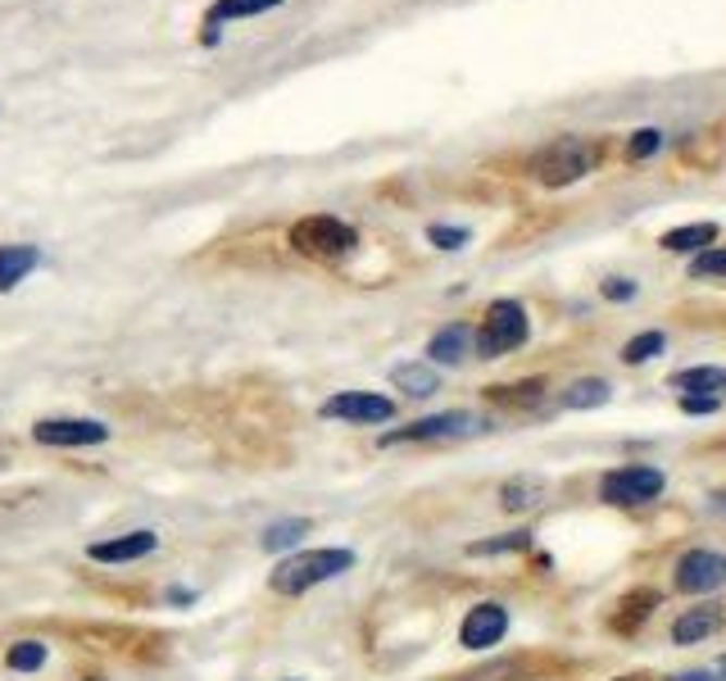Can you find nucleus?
<instances>
[{
	"instance_id": "nucleus-1",
	"label": "nucleus",
	"mask_w": 726,
	"mask_h": 681,
	"mask_svg": "<svg viewBox=\"0 0 726 681\" xmlns=\"http://www.w3.org/2000/svg\"><path fill=\"white\" fill-rule=\"evenodd\" d=\"M594 164H600V141L559 137V141H544L527 160V173L540 187H573V182L586 178V173H594Z\"/></svg>"
},
{
	"instance_id": "nucleus-2",
	"label": "nucleus",
	"mask_w": 726,
	"mask_h": 681,
	"mask_svg": "<svg viewBox=\"0 0 726 681\" xmlns=\"http://www.w3.org/2000/svg\"><path fill=\"white\" fill-rule=\"evenodd\" d=\"M354 568V554L350 550H300L291 554V559H281L268 577V587L277 595H304V591H314L323 582H331V577H341Z\"/></svg>"
},
{
	"instance_id": "nucleus-3",
	"label": "nucleus",
	"mask_w": 726,
	"mask_h": 681,
	"mask_svg": "<svg viewBox=\"0 0 726 681\" xmlns=\"http://www.w3.org/2000/svg\"><path fill=\"white\" fill-rule=\"evenodd\" d=\"M291 245L309 260H346L359 245V232L336 214H309L291 227Z\"/></svg>"
},
{
	"instance_id": "nucleus-4",
	"label": "nucleus",
	"mask_w": 726,
	"mask_h": 681,
	"mask_svg": "<svg viewBox=\"0 0 726 681\" xmlns=\"http://www.w3.org/2000/svg\"><path fill=\"white\" fill-rule=\"evenodd\" d=\"M531 323H527V310L517 300H490L486 314H481V327H477V355L481 360H500L509 350H517L527 341Z\"/></svg>"
},
{
	"instance_id": "nucleus-5",
	"label": "nucleus",
	"mask_w": 726,
	"mask_h": 681,
	"mask_svg": "<svg viewBox=\"0 0 726 681\" xmlns=\"http://www.w3.org/2000/svg\"><path fill=\"white\" fill-rule=\"evenodd\" d=\"M667 487V477L650 464H622L600 477V500L604 504H650Z\"/></svg>"
},
{
	"instance_id": "nucleus-6",
	"label": "nucleus",
	"mask_w": 726,
	"mask_h": 681,
	"mask_svg": "<svg viewBox=\"0 0 726 681\" xmlns=\"http://www.w3.org/2000/svg\"><path fill=\"white\" fill-rule=\"evenodd\" d=\"M486 432V423L468 409H450V414H431V418H418L400 427V432H386L381 445H404V441H463V437H477Z\"/></svg>"
},
{
	"instance_id": "nucleus-7",
	"label": "nucleus",
	"mask_w": 726,
	"mask_h": 681,
	"mask_svg": "<svg viewBox=\"0 0 726 681\" xmlns=\"http://www.w3.org/2000/svg\"><path fill=\"white\" fill-rule=\"evenodd\" d=\"M672 572H677V577H672V582H677V591H686V595H709V591L726 587V554H717V550H690V554H681Z\"/></svg>"
},
{
	"instance_id": "nucleus-8",
	"label": "nucleus",
	"mask_w": 726,
	"mask_h": 681,
	"mask_svg": "<svg viewBox=\"0 0 726 681\" xmlns=\"http://www.w3.org/2000/svg\"><path fill=\"white\" fill-rule=\"evenodd\" d=\"M37 445H55V450H77V445H100L110 441V427L96 418H41L33 427Z\"/></svg>"
},
{
	"instance_id": "nucleus-9",
	"label": "nucleus",
	"mask_w": 726,
	"mask_h": 681,
	"mask_svg": "<svg viewBox=\"0 0 726 681\" xmlns=\"http://www.w3.org/2000/svg\"><path fill=\"white\" fill-rule=\"evenodd\" d=\"M323 418H341V423H391L396 418V400H386V395H373V391H341V395H331L323 400Z\"/></svg>"
},
{
	"instance_id": "nucleus-10",
	"label": "nucleus",
	"mask_w": 726,
	"mask_h": 681,
	"mask_svg": "<svg viewBox=\"0 0 726 681\" xmlns=\"http://www.w3.org/2000/svg\"><path fill=\"white\" fill-rule=\"evenodd\" d=\"M509 636V609L496 600H481L468 609V618H463L459 627V641L463 650H490V645H500Z\"/></svg>"
},
{
	"instance_id": "nucleus-11",
	"label": "nucleus",
	"mask_w": 726,
	"mask_h": 681,
	"mask_svg": "<svg viewBox=\"0 0 726 681\" xmlns=\"http://www.w3.org/2000/svg\"><path fill=\"white\" fill-rule=\"evenodd\" d=\"M77 641H91V650H114V654H133V659H146L150 645H160V636L133 632V627H77Z\"/></svg>"
},
{
	"instance_id": "nucleus-12",
	"label": "nucleus",
	"mask_w": 726,
	"mask_h": 681,
	"mask_svg": "<svg viewBox=\"0 0 726 681\" xmlns=\"http://www.w3.org/2000/svg\"><path fill=\"white\" fill-rule=\"evenodd\" d=\"M726 627V604H694L672 622V645H699Z\"/></svg>"
},
{
	"instance_id": "nucleus-13",
	"label": "nucleus",
	"mask_w": 726,
	"mask_h": 681,
	"mask_svg": "<svg viewBox=\"0 0 726 681\" xmlns=\"http://www.w3.org/2000/svg\"><path fill=\"white\" fill-rule=\"evenodd\" d=\"M427 355H431V364L459 368L468 355H477V332H473L468 323H450V327H440V332L431 337V345H427Z\"/></svg>"
},
{
	"instance_id": "nucleus-14",
	"label": "nucleus",
	"mask_w": 726,
	"mask_h": 681,
	"mask_svg": "<svg viewBox=\"0 0 726 681\" xmlns=\"http://www.w3.org/2000/svg\"><path fill=\"white\" fill-rule=\"evenodd\" d=\"M160 545L154 532H127V537H110V541H96L87 554L96 564H133V559H146V554Z\"/></svg>"
},
{
	"instance_id": "nucleus-15",
	"label": "nucleus",
	"mask_w": 726,
	"mask_h": 681,
	"mask_svg": "<svg viewBox=\"0 0 726 681\" xmlns=\"http://www.w3.org/2000/svg\"><path fill=\"white\" fill-rule=\"evenodd\" d=\"M717 241V223H686V227H672V232H663V250H672V255H704V250Z\"/></svg>"
},
{
	"instance_id": "nucleus-16",
	"label": "nucleus",
	"mask_w": 726,
	"mask_h": 681,
	"mask_svg": "<svg viewBox=\"0 0 726 681\" xmlns=\"http://www.w3.org/2000/svg\"><path fill=\"white\" fill-rule=\"evenodd\" d=\"M41 264L37 245H0V291H14Z\"/></svg>"
},
{
	"instance_id": "nucleus-17",
	"label": "nucleus",
	"mask_w": 726,
	"mask_h": 681,
	"mask_svg": "<svg viewBox=\"0 0 726 681\" xmlns=\"http://www.w3.org/2000/svg\"><path fill=\"white\" fill-rule=\"evenodd\" d=\"M667 387L672 391H686V395H717L726 391V368H713V364H699V368H681V373H672L667 377Z\"/></svg>"
},
{
	"instance_id": "nucleus-18",
	"label": "nucleus",
	"mask_w": 726,
	"mask_h": 681,
	"mask_svg": "<svg viewBox=\"0 0 726 681\" xmlns=\"http://www.w3.org/2000/svg\"><path fill=\"white\" fill-rule=\"evenodd\" d=\"M544 495H550V487H544V477L523 472V477H513V482H504L500 504H504L509 514H517V509H536V504H544Z\"/></svg>"
},
{
	"instance_id": "nucleus-19",
	"label": "nucleus",
	"mask_w": 726,
	"mask_h": 681,
	"mask_svg": "<svg viewBox=\"0 0 726 681\" xmlns=\"http://www.w3.org/2000/svg\"><path fill=\"white\" fill-rule=\"evenodd\" d=\"M391 382L413 400H427L440 391V373L431 364H400V368H391Z\"/></svg>"
},
{
	"instance_id": "nucleus-20",
	"label": "nucleus",
	"mask_w": 726,
	"mask_h": 681,
	"mask_svg": "<svg viewBox=\"0 0 726 681\" xmlns=\"http://www.w3.org/2000/svg\"><path fill=\"white\" fill-rule=\"evenodd\" d=\"M609 395H613V387L604 382V377H581V382H573L563 391L559 405L563 409H600V405H609Z\"/></svg>"
},
{
	"instance_id": "nucleus-21",
	"label": "nucleus",
	"mask_w": 726,
	"mask_h": 681,
	"mask_svg": "<svg viewBox=\"0 0 726 681\" xmlns=\"http://www.w3.org/2000/svg\"><path fill=\"white\" fill-rule=\"evenodd\" d=\"M654 604H659V595L654 591H631L627 600H622L617 604V618H613V632H636V627L644 622V618H650V609H654Z\"/></svg>"
},
{
	"instance_id": "nucleus-22",
	"label": "nucleus",
	"mask_w": 726,
	"mask_h": 681,
	"mask_svg": "<svg viewBox=\"0 0 726 681\" xmlns=\"http://www.w3.org/2000/svg\"><path fill=\"white\" fill-rule=\"evenodd\" d=\"M281 0H214L210 5V28L214 23H231V18H250V14H268Z\"/></svg>"
},
{
	"instance_id": "nucleus-23",
	"label": "nucleus",
	"mask_w": 726,
	"mask_h": 681,
	"mask_svg": "<svg viewBox=\"0 0 726 681\" xmlns=\"http://www.w3.org/2000/svg\"><path fill=\"white\" fill-rule=\"evenodd\" d=\"M527 677V659H496V664H481V668H473V672H463V677H454V681H523Z\"/></svg>"
},
{
	"instance_id": "nucleus-24",
	"label": "nucleus",
	"mask_w": 726,
	"mask_h": 681,
	"mask_svg": "<svg viewBox=\"0 0 726 681\" xmlns=\"http://www.w3.org/2000/svg\"><path fill=\"white\" fill-rule=\"evenodd\" d=\"M309 527H314L309 518H281V522H273V527H268L264 541H259V545H264V550H291V545H300V537L309 532Z\"/></svg>"
},
{
	"instance_id": "nucleus-25",
	"label": "nucleus",
	"mask_w": 726,
	"mask_h": 681,
	"mask_svg": "<svg viewBox=\"0 0 726 681\" xmlns=\"http://www.w3.org/2000/svg\"><path fill=\"white\" fill-rule=\"evenodd\" d=\"M540 395H544L540 377H527V382H513V387H490V400H500V405H517V409L536 405Z\"/></svg>"
},
{
	"instance_id": "nucleus-26",
	"label": "nucleus",
	"mask_w": 726,
	"mask_h": 681,
	"mask_svg": "<svg viewBox=\"0 0 726 681\" xmlns=\"http://www.w3.org/2000/svg\"><path fill=\"white\" fill-rule=\"evenodd\" d=\"M46 664V645L41 641H14L5 650V668L10 672H37Z\"/></svg>"
},
{
	"instance_id": "nucleus-27",
	"label": "nucleus",
	"mask_w": 726,
	"mask_h": 681,
	"mask_svg": "<svg viewBox=\"0 0 726 681\" xmlns=\"http://www.w3.org/2000/svg\"><path fill=\"white\" fill-rule=\"evenodd\" d=\"M531 545V532H504L496 541H473L468 554L473 559H490V554H513V550H527Z\"/></svg>"
},
{
	"instance_id": "nucleus-28",
	"label": "nucleus",
	"mask_w": 726,
	"mask_h": 681,
	"mask_svg": "<svg viewBox=\"0 0 726 681\" xmlns=\"http://www.w3.org/2000/svg\"><path fill=\"white\" fill-rule=\"evenodd\" d=\"M663 345H667L663 332H640V337H631L627 345H622V360H627V364H644V360L663 355Z\"/></svg>"
},
{
	"instance_id": "nucleus-29",
	"label": "nucleus",
	"mask_w": 726,
	"mask_h": 681,
	"mask_svg": "<svg viewBox=\"0 0 726 681\" xmlns=\"http://www.w3.org/2000/svg\"><path fill=\"white\" fill-rule=\"evenodd\" d=\"M427 241H431L436 250H463V245H468V241H473V232H468V227H450V223H431V227H427Z\"/></svg>"
},
{
	"instance_id": "nucleus-30",
	"label": "nucleus",
	"mask_w": 726,
	"mask_h": 681,
	"mask_svg": "<svg viewBox=\"0 0 726 681\" xmlns=\"http://www.w3.org/2000/svg\"><path fill=\"white\" fill-rule=\"evenodd\" d=\"M690 277H726V245H709L690 260Z\"/></svg>"
},
{
	"instance_id": "nucleus-31",
	"label": "nucleus",
	"mask_w": 726,
	"mask_h": 681,
	"mask_svg": "<svg viewBox=\"0 0 726 681\" xmlns=\"http://www.w3.org/2000/svg\"><path fill=\"white\" fill-rule=\"evenodd\" d=\"M663 150V133L659 128H640V133H631V141H627V155L631 160H650V155H659Z\"/></svg>"
},
{
	"instance_id": "nucleus-32",
	"label": "nucleus",
	"mask_w": 726,
	"mask_h": 681,
	"mask_svg": "<svg viewBox=\"0 0 726 681\" xmlns=\"http://www.w3.org/2000/svg\"><path fill=\"white\" fill-rule=\"evenodd\" d=\"M600 295L613 300V305H627V300L640 295V287L631 282V277H604V282H600Z\"/></svg>"
},
{
	"instance_id": "nucleus-33",
	"label": "nucleus",
	"mask_w": 726,
	"mask_h": 681,
	"mask_svg": "<svg viewBox=\"0 0 726 681\" xmlns=\"http://www.w3.org/2000/svg\"><path fill=\"white\" fill-rule=\"evenodd\" d=\"M722 400L717 395H681V414H717Z\"/></svg>"
},
{
	"instance_id": "nucleus-34",
	"label": "nucleus",
	"mask_w": 726,
	"mask_h": 681,
	"mask_svg": "<svg viewBox=\"0 0 726 681\" xmlns=\"http://www.w3.org/2000/svg\"><path fill=\"white\" fill-rule=\"evenodd\" d=\"M168 604H196V591H187V587H173V591H168Z\"/></svg>"
},
{
	"instance_id": "nucleus-35",
	"label": "nucleus",
	"mask_w": 726,
	"mask_h": 681,
	"mask_svg": "<svg viewBox=\"0 0 726 681\" xmlns=\"http://www.w3.org/2000/svg\"><path fill=\"white\" fill-rule=\"evenodd\" d=\"M672 681H713V677H709V672H677Z\"/></svg>"
},
{
	"instance_id": "nucleus-36",
	"label": "nucleus",
	"mask_w": 726,
	"mask_h": 681,
	"mask_svg": "<svg viewBox=\"0 0 726 681\" xmlns=\"http://www.w3.org/2000/svg\"><path fill=\"white\" fill-rule=\"evenodd\" d=\"M613 681H654V677H644V672H627V677H613Z\"/></svg>"
},
{
	"instance_id": "nucleus-37",
	"label": "nucleus",
	"mask_w": 726,
	"mask_h": 681,
	"mask_svg": "<svg viewBox=\"0 0 726 681\" xmlns=\"http://www.w3.org/2000/svg\"><path fill=\"white\" fill-rule=\"evenodd\" d=\"M87 681H105V677H87Z\"/></svg>"
},
{
	"instance_id": "nucleus-38",
	"label": "nucleus",
	"mask_w": 726,
	"mask_h": 681,
	"mask_svg": "<svg viewBox=\"0 0 726 681\" xmlns=\"http://www.w3.org/2000/svg\"><path fill=\"white\" fill-rule=\"evenodd\" d=\"M722 672H726V659H722Z\"/></svg>"
}]
</instances>
